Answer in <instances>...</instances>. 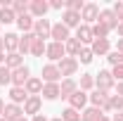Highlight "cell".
I'll list each match as a JSON object with an SVG mask.
<instances>
[{
  "label": "cell",
  "mask_w": 123,
  "mask_h": 121,
  "mask_svg": "<svg viewBox=\"0 0 123 121\" xmlns=\"http://www.w3.org/2000/svg\"><path fill=\"white\" fill-rule=\"evenodd\" d=\"M0 121H7V119H5V116H0Z\"/></svg>",
  "instance_id": "obj_53"
},
{
  "label": "cell",
  "mask_w": 123,
  "mask_h": 121,
  "mask_svg": "<svg viewBox=\"0 0 123 121\" xmlns=\"http://www.w3.org/2000/svg\"><path fill=\"white\" fill-rule=\"evenodd\" d=\"M24 90L29 93V95H40V93H43V78L31 76L29 81H26V86H24Z\"/></svg>",
  "instance_id": "obj_20"
},
{
  "label": "cell",
  "mask_w": 123,
  "mask_h": 121,
  "mask_svg": "<svg viewBox=\"0 0 123 121\" xmlns=\"http://www.w3.org/2000/svg\"><path fill=\"white\" fill-rule=\"evenodd\" d=\"M40 76H43V81H45V83H57V81L62 78L59 69H57V64H50V62L43 67V74H40Z\"/></svg>",
  "instance_id": "obj_11"
},
{
  "label": "cell",
  "mask_w": 123,
  "mask_h": 121,
  "mask_svg": "<svg viewBox=\"0 0 123 121\" xmlns=\"http://www.w3.org/2000/svg\"><path fill=\"white\" fill-rule=\"evenodd\" d=\"M121 112L123 109V97L121 95H109V102H107V107H104V112Z\"/></svg>",
  "instance_id": "obj_28"
},
{
  "label": "cell",
  "mask_w": 123,
  "mask_h": 121,
  "mask_svg": "<svg viewBox=\"0 0 123 121\" xmlns=\"http://www.w3.org/2000/svg\"><path fill=\"white\" fill-rule=\"evenodd\" d=\"M5 67H7L10 71H14L19 67H24V57H21L19 52H10V55H5Z\"/></svg>",
  "instance_id": "obj_21"
},
{
  "label": "cell",
  "mask_w": 123,
  "mask_h": 121,
  "mask_svg": "<svg viewBox=\"0 0 123 121\" xmlns=\"http://www.w3.org/2000/svg\"><path fill=\"white\" fill-rule=\"evenodd\" d=\"M85 102H88V93H83V90H76L69 97V107H71V109H78V112L85 107Z\"/></svg>",
  "instance_id": "obj_17"
},
{
  "label": "cell",
  "mask_w": 123,
  "mask_h": 121,
  "mask_svg": "<svg viewBox=\"0 0 123 121\" xmlns=\"http://www.w3.org/2000/svg\"><path fill=\"white\" fill-rule=\"evenodd\" d=\"M90 50H92V55H109L111 52V43H109V38H95Z\"/></svg>",
  "instance_id": "obj_14"
},
{
  "label": "cell",
  "mask_w": 123,
  "mask_h": 121,
  "mask_svg": "<svg viewBox=\"0 0 123 121\" xmlns=\"http://www.w3.org/2000/svg\"><path fill=\"white\" fill-rule=\"evenodd\" d=\"M97 21H102L104 26H107L109 31H114V29H118V19H116V14L111 12V10H102L99 12V19Z\"/></svg>",
  "instance_id": "obj_15"
},
{
  "label": "cell",
  "mask_w": 123,
  "mask_h": 121,
  "mask_svg": "<svg viewBox=\"0 0 123 121\" xmlns=\"http://www.w3.org/2000/svg\"><path fill=\"white\" fill-rule=\"evenodd\" d=\"M92 57H95V55H92V50L90 47H83V50H80V52H78V64H90L92 62Z\"/></svg>",
  "instance_id": "obj_34"
},
{
  "label": "cell",
  "mask_w": 123,
  "mask_h": 121,
  "mask_svg": "<svg viewBox=\"0 0 123 121\" xmlns=\"http://www.w3.org/2000/svg\"><path fill=\"white\" fill-rule=\"evenodd\" d=\"M29 78H31V69L24 64V67H19V69H14V71H12V86H17V88H24Z\"/></svg>",
  "instance_id": "obj_6"
},
{
  "label": "cell",
  "mask_w": 123,
  "mask_h": 121,
  "mask_svg": "<svg viewBox=\"0 0 123 121\" xmlns=\"http://www.w3.org/2000/svg\"><path fill=\"white\" fill-rule=\"evenodd\" d=\"M99 114H104V112H99V109H95V107H88V109L80 112V121H97Z\"/></svg>",
  "instance_id": "obj_31"
},
{
  "label": "cell",
  "mask_w": 123,
  "mask_h": 121,
  "mask_svg": "<svg viewBox=\"0 0 123 121\" xmlns=\"http://www.w3.org/2000/svg\"><path fill=\"white\" fill-rule=\"evenodd\" d=\"M76 90H78V83L74 81V78H64V81L59 83V97H64V100H69Z\"/></svg>",
  "instance_id": "obj_12"
},
{
  "label": "cell",
  "mask_w": 123,
  "mask_h": 121,
  "mask_svg": "<svg viewBox=\"0 0 123 121\" xmlns=\"http://www.w3.org/2000/svg\"><path fill=\"white\" fill-rule=\"evenodd\" d=\"M62 119H64V121H80V112H78V109H71V107H66V109L62 112Z\"/></svg>",
  "instance_id": "obj_35"
},
{
  "label": "cell",
  "mask_w": 123,
  "mask_h": 121,
  "mask_svg": "<svg viewBox=\"0 0 123 121\" xmlns=\"http://www.w3.org/2000/svg\"><path fill=\"white\" fill-rule=\"evenodd\" d=\"M111 121H123V112H116V114L111 116Z\"/></svg>",
  "instance_id": "obj_42"
},
{
  "label": "cell",
  "mask_w": 123,
  "mask_h": 121,
  "mask_svg": "<svg viewBox=\"0 0 123 121\" xmlns=\"http://www.w3.org/2000/svg\"><path fill=\"white\" fill-rule=\"evenodd\" d=\"M40 107H43V97L40 95H29V100L24 102V114L36 116V114H40Z\"/></svg>",
  "instance_id": "obj_7"
},
{
  "label": "cell",
  "mask_w": 123,
  "mask_h": 121,
  "mask_svg": "<svg viewBox=\"0 0 123 121\" xmlns=\"http://www.w3.org/2000/svg\"><path fill=\"white\" fill-rule=\"evenodd\" d=\"M80 19L90 26L92 21H97L99 19V5H95V2H85V7H83V12H80Z\"/></svg>",
  "instance_id": "obj_5"
},
{
  "label": "cell",
  "mask_w": 123,
  "mask_h": 121,
  "mask_svg": "<svg viewBox=\"0 0 123 121\" xmlns=\"http://www.w3.org/2000/svg\"><path fill=\"white\" fill-rule=\"evenodd\" d=\"M107 62L111 64V67H116V64H123V55L114 50V52H109V55H107Z\"/></svg>",
  "instance_id": "obj_38"
},
{
  "label": "cell",
  "mask_w": 123,
  "mask_h": 121,
  "mask_svg": "<svg viewBox=\"0 0 123 121\" xmlns=\"http://www.w3.org/2000/svg\"><path fill=\"white\" fill-rule=\"evenodd\" d=\"M92 88H95V76L92 74H83L80 76V83H78V90H92Z\"/></svg>",
  "instance_id": "obj_30"
},
{
  "label": "cell",
  "mask_w": 123,
  "mask_h": 121,
  "mask_svg": "<svg viewBox=\"0 0 123 121\" xmlns=\"http://www.w3.org/2000/svg\"><path fill=\"white\" fill-rule=\"evenodd\" d=\"M17 121H29V119H26V116H21V119H17Z\"/></svg>",
  "instance_id": "obj_52"
},
{
  "label": "cell",
  "mask_w": 123,
  "mask_h": 121,
  "mask_svg": "<svg viewBox=\"0 0 123 121\" xmlns=\"http://www.w3.org/2000/svg\"><path fill=\"white\" fill-rule=\"evenodd\" d=\"M92 36H95V38H107L109 29L102 24V21H95V24H92Z\"/></svg>",
  "instance_id": "obj_33"
},
{
  "label": "cell",
  "mask_w": 123,
  "mask_h": 121,
  "mask_svg": "<svg viewBox=\"0 0 123 121\" xmlns=\"http://www.w3.org/2000/svg\"><path fill=\"white\" fill-rule=\"evenodd\" d=\"M33 38H36V33L31 31V33H24L21 38H19V45H17V52L24 57L26 52H31V43H33Z\"/></svg>",
  "instance_id": "obj_18"
},
{
  "label": "cell",
  "mask_w": 123,
  "mask_h": 121,
  "mask_svg": "<svg viewBox=\"0 0 123 121\" xmlns=\"http://www.w3.org/2000/svg\"><path fill=\"white\" fill-rule=\"evenodd\" d=\"M50 121H64V119H62V116H57V119H50Z\"/></svg>",
  "instance_id": "obj_50"
},
{
  "label": "cell",
  "mask_w": 123,
  "mask_h": 121,
  "mask_svg": "<svg viewBox=\"0 0 123 121\" xmlns=\"http://www.w3.org/2000/svg\"><path fill=\"white\" fill-rule=\"evenodd\" d=\"M50 31H52V24H50L47 19H36V24H33V33H36V38L45 40V38H50Z\"/></svg>",
  "instance_id": "obj_10"
},
{
  "label": "cell",
  "mask_w": 123,
  "mask_h": 121,
  "mask_svg": "<svg viewBox=\"0 0 123 121\" xmlns=\"http://www.w3.org/2000/svg\"><path fill=\"white\" fill-rule=\"evenodd\" d=\"M29 7H31V2H26V0L12 2V12H14L17 17H21V14H29Z\"/></svg>",
  "instance_id": "obj_32"
},
{
  "label": "cell",
  "mask_w": 123,
  "mask_h": 121,
  "mask_svg": "<svg viewBox=\"0 0 123 121\" xmlns=\"http://www.w3.org/2000/svg\"><path fill=\"white\" fill-rule=\"evenodd\" d=\"M116 95H121V97H123V81L118 83V86H116Z\"/></svg>",
  "instance_id": "obj_43"
},
{
  "label": "cell",
  "mask_w": 123,
  "mask_h": 121,
  "mask_svg": "<svg viewBox=\"0 0 123 121\" xmlns=\"http://www.w3.org/2000/svg\"><path fill=\"white\" fill-rule=\"evenodd\" d=\"M31 121H47V119H45V116H43V114H36V116H33V119H31Z\"/></svg>",
  "instance_id": "obj_44"
},
{
  "label": "cell",
  "mask_w": 123,
  "mask_h": 121,
  "mask_svg": "<svg viewBox=\"0 0 123 121\" xmlns=\"http://www.w3.org/2000/svg\"><path fill=\"white\" fill-rule=\"evenodd\" d=\"M17 45H19V36H17V33H5L2 47L7 50V55H10V52H17Z\"/></svg>",
  "instance_id": "obj_23"
},
{
  "label": "cell",
  "mask_w": 123,
  "mask_h": 121,
  "mask_svg": "<svg viewBox=\"0 0 123 121\" xmlns=\"http://www.w3.org/2000/svg\"><path fill=\"white\" fill-rule=\"evenodd\" d=\"M111 76H114L116 83H121V81H123V64H116V67L111 69Z\"/></svg>",
  "instance_id": "obj_39"
},
{
  "label": "cell",
  "mask_w": 123,
  "mask_h": 121,
  "mask_svg": "<svg viewBox=\"0 0 123 121\" xmlns=\"http://www.w3.org/2000/svg\"><path fill=\"white\" fill-rule=\"evenodd\" d=\"M7 121H17V119H21L24 116V107H19V105H5V114H2Z\"/></svg>",
  "instance_id": "obj_19"
},
{
  "label": "cell",
  "mask_w": 123,
  "mask_h": 121,
  "mask_svg": "<svg viewBox=\"0 0 123 121\" xmlns=\"http://www.w3.org/2000/svg\"><path fill=\"white\" fill-rule=\"evenodd\" d=\"M114 83H116V81H114V76H111L109 69H102L99 74L95 76V88L102 90V93H109L111 88H114Z\"/></svg>",
  "instance_id": "obj_1"
},
{
  "label": "cell",
  "mask_w": 123,
  "mask_h": 121,
  "mask_svg": "<svg viewBox=\"0 0 123 121\" xmlns=\"http://www.w3.org/2000/svg\"><path fill=\"white\" fill-rule=\"evenodd\" d=\"M62 24L66 26V29H74V26H80V14L78 12H71V10H64V14H62Z\"/></svg>",
  "instance_id": "obj_16"
},
{
  "label": "cell",
  "mask_w": 123,
  "mask_h": 121,
  "mask_svg": "<svg viewBox=\"0 0 123 121\" xmlns=\"http://www.w3.org/2000/svg\"><path fill=\"white\" fill-rule=\"evenodd\" d=\"M0 50H5V47H2V36H0Z\"/></svg>",
  "instance_id": "obj_51"
},
{
  "label": "cell",
  "mask_w": 123,
  "mask_h": 121,
  "mask_svg": "<svg viewBox=\"0 0 123 121\" xmlns=\"http://www.w3.org/2000/svg\"><path fill=\"white\" fill-rule=\"evenodd\" d=\"M40 97H45V100H57V97H59V83H45Z\"/></svg>",
  "instance_id": "obj_24"
},
{
  "label": "cell",
  "mask_w": 123,
  "mask_h": 121,
  "mask_svg": "<svg viewBox=\"0 0 123 121\" xmlns=\"http://www.w3.org/2000/svg\"><path fill=\"white\" fill-rule=\"evenodd\" d=\"M57 69L64 78H71V76L78 71V60L76 57H64L62 62H57Z\"/></svg>",
  "instance_id": "obj_3"
},
{
  "label": "cell",
  "mask_w": 123,
  "mask_h": 121,
  "mask_svg": "<svg viewBox=\"0 0 123 121\" xmlns=\"http://www.w3.org/2000/svg\"><path fill=\"white\" fill-rule=\"evenodd\" d=\"M47 60H50V64H55V62H62L64 57H66V50H64V43H47V50H45Z\"/></svg>",
  "instance_id": "obj_2"
},
{
  "label": "cell",
  "mask_w": 123,
  "mask_h": 121,
  "mask_svg": "<svg viewBox=\"0 0 123 121\" xmlns=\"http://www.w3.org/2000/svg\"><path fill=\"white\" fill-rule=\"evenodd\" d=\"M5 64V50H0V67Z\"/></svg>",
  "instance_id": "obj_47"
},
{
  "label": "cell",
  "mask_w": 123,
  "mask_h": 121,
  "mask_svg": "<svg viewBox=\"0 0 123 121\" xmlns=\"http://www.w3.org/2000/svg\"><path fill=\"white\" fill-rule=\"evenodd\" d=\"M7 83H12V71L2 64L0 67V86H7Z\"/></svg>",
  "instance_id": "obj_37"
},
{
  "label": "cell",
  "mask_w": 123,
  "mask_h": 121,
  "mask_svg": "<svg viewBox=\"0 0 123 121\" xmlns=\"http://www.w3.org/2000/svg\"><path fill=\"white\" fill-rule=\"evenodd\" d=\"M97 121H111V119H109L107 114H99V116H97Z\"/></svg>",
  "instance_id": "obj_46"
},
{
  "label": "cell",
  "mask_w": 123,
  "mask_h": 121,
  "mask_svg": "<svg viewBox=\"0 0 123 121\" xmlns=\"http://www.w3.org/2000/svg\"><path fill=\"white\" fill-rule=\"evenodd\" d=\"M47 10H50V5H47L45 0H33L29 7V14L33 17V19H45Z\"/></svg>",
  "instance_id": "obj_9"
},
{
  "label": "cell",
  "mask_w": 123,
  "mask_h": 121,
  "mask_svg": "<svg viewBox=\"0 0 123 121\" xmlns=\"http://www.w3.org/2000/svg\"><path fill=\"white\" fill-rule=\"evenodd\" d=\"M76 40H78L83 47L88 45V43L92 45V40H95V36H92V26H88V24H80V26L76 29Z\"/></svg>",
  "instance_id": "obj_8"
},
{
  "label": "cell",
  "mask_w": 123,
  "mask_h": 121,
  "mask_svg": "<svg viewBox=\"0 0 123 121\" xmlns=\"http://www.w3.org/2000/svg\"><path fill=\"white\" fill-rule=\"evenodd\" d=\"M88 100H90V105L95 107V109L104 112V107H107V102H109V95H107V93H102V90H95L92 95H88Z\"/></svg>",
  "instance_id": "obj_13"
},
{
  "label": "cell",
  "mask_w": 123,
  "mask_h": 121,
  "mask_svg": "<svg viewBox=\"0 0 123 121\" xmlns=\"http://www.w3.org/2000/svg\"><path fill=\"white\" fill-rule=\"evenodd\" d=\"M116 31H118V36H121V38H123V21H121V24H118V29H116Z\"/></svg>",
  "instance_id": "obj_49"
},
{
  "label": "cell",
  "mask_w": 123,
  "mask_h": 121,
  "mask_svg": "<svg viewBox=\"0 0 123 121\" xmlns=\"http://www.w3.org/2000/svg\"><path fill=\"white\" fill-rule=\"evenodd\" d=\"M111 12L116 14V19H118V24H121V21H123V0H118V2H116V5L111 7Z\"/></svg>",
  "instance_id": "obj_40"
},
{
  "label": "cell",
  "mask_w": 123,
  "mask_h": 121,
  "mask_svg": "<svg viewBox=\"0 0 123 121\" xmlns=\"http://www.w3.org/2000/svg\"><path fill=\"white\" fill-rule=\"evenodd\" d=\"M116 52H121V55H123V38H118V47H116Z\"/></svg>",
  "instance_id": "obj_45"
},
{
  "label": "cell",
  "mask_w": 123,
  "mask_h": 121,
  "mask_svg": "<svg viewBox=\"0 0 123 121\" xmlns=\"http://www.w3.org/2000/svg\"><path fill=\"white\" fill-rule=\"evenodd\" d=\"M10 100H12V105H21V102H26V100H29V93L24 90V88L12 86V88H10Z\"/></svg>",
  "instance_id": "obj_22"
},
{
  "label": "cell",
  "mask_w": 123,
  "mask_h": 121,
  "mask_svg": "<svg viewBox=\"0 0 123 121\" xmlns=\"http://www.w3.org/2000/svg\"><path fill=\"white\" fill-rule=\"evenodd\" d=\"M33 24H36V19L31 14H21V17H17V26L24 31V33H31L33 31Z\"/></svg>",
  "instance_id": "obj_25"
},
{
  "label": "cell",
  "mask_w": 123,
  "mask_h": 121,
  "mask_svg": "<svg viewBox=\"0 0 123 121\" xmlns=\"http://www.w3.org/2000/svg\"><path fill=\"white\" fill-rule=\"evenodd\" d=\"M52 10H66V2L64 0H52V2H47Z\"/></svg>",
  "instance_id": "obj_41"
},
{
  "label": "cell",
  "mask_w": 123,
  "mask_h": 121,
  "mask_svg": "<svg viewBox=\"0 0 123 121\" xmlns=\"http://www.w3.org/2000/svg\"><path fill=\"white\" fill-rule=\"evenodd\" d=\"M5 114V102H2V97H0V116Z\"/></svg>",
  "instance_id": "obj_48"
},
{
  "label": "cell",
  "mask_w": 123,
  "mask_h": 121,
  "mask_svg": "<svg viewBox=\"0 0 123 121\" xmlns=\"http://www.w3.org/2000/svg\"><path fill=\"white\" fill-rule=\"evenodd\" d=\"M12 21H17V14L12 12V7H0V26L12 24Z\"/></svg>",
  "instance_id": "obj_29"
},
{
  "label": "cell",
  "mask_w": 123,
  "mask_h": 121,
  "mask_svg": "<svg viewBox=\"0 0 123 121\" xmlns=\"http://www.w3.org/2000/svg\"><path fill=\"white\" fill-rule=\"evenodd\" d=\"M83 7H85V2L83 0H66V10H71V12H83Z\"/></svg>",
  "instance_id": "obj_36"
},
{
  "label": "cell",
  "mask_w": 123,
  "mask_h": 121,
  "mask_svg": "<svg viewBox=\"0 0 123 121\" xmlns=\"http://www.w3.org/2000/svg\"><path fill=\"white\" fill-rule=\"evenodd\" d=\"M45 50H47V43H45V40L33 38V43H31V55H33V57H43Z\"/></svg>",
  "instance_id": "obj_27"
},
{
  "label": "cell",
  "mask_w": 123,
  "mask_h": 121,
  "mask_svg": "<svg viewBox=\"0 0 123 121\" xmlns=\"http://www.w3.org/2000/svg\"><path fill=\"white\" fill-rule=\"evenodd\" d=\"M50 38L55 40V43H66L69 38H71V33H69V29L62 24V21H57V24H52V31H50Z\"/></svg>",
  "instance_id": "obj_4"
},
{
  "label": "cell",
  "mask_w": 123,
  "mask_h": 121,
  "mask_svg": "<svg viewBox=\"0 0 123 121\" xmlns=\"http://www.w3.org/2000/svg\"><path fill=\"white\" fill-rule=\"evenodd\" d=\"M64 50H66V57H78V52L83 50V45L78 43L76 38H69V40L64 43Z\"/></svg>",
  "instance_id": "obj_26"
}]
</instances>
